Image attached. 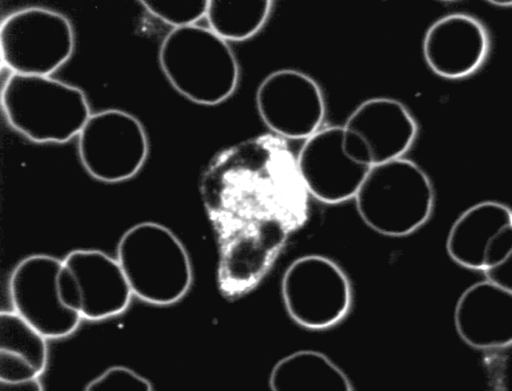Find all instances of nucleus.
I'll return each mask as SVG.
<instances>
[{"instance_id": "nucleus-11", "label": "nucleus", "mask_w": 512, "mask_h": 391, "mask_svg": "<svg viewBox=\"0 0 512 391\" xmlns=\"http://www.w3.org/2000/svg\"><path fill=\"white\" fill-rule=\"evenodd\" d=\"M446 248L460 266L486 271L512 256V213L492 201L477 203L462 213L448 234Z\"/></svg>"}, {"instance_id": "nucleus-10", "label": "nucleus", "mask_w": 512, "mask_h": 391, "mask_svg": "<svg viewBox=\"0 0 512 391\" xmlns=\"http://www.w3.org/2000/svg\"><path fill=\"white\" fill-rule=\"evenodd\" d=\"M61 264L62 260L52 256L32 255L18 263L10 279L14 311L46 338L71 334L82 317L59 299L56 280Z\"/></svg>"}, {"instance_id": "nucleus-4", "label": "nucleus", "mask_w": 512, "mask_h": 391, "mask_svg": "<svg viewBox=\"0 0 512 391\" xmlns=\"http://www.w3.org/2000/svg\"><path fill=\"white\" fill-rule=\"evenodd\" d=\"M354 198L366 225L393 237L420 228L430 217L434 204L427 175L415 163L400 158L371 167Z\"/></svg>"}, {"instance_id": "nucleus-5", "label": "nucleus", "mask_w": 512, "mask_h": 391, "mask_svg": "<svg viewBox=\"0 0 512 391\" xmlns=\"http://www.w3.org/2000/svg\"><path fill=\"white\" fill-rule=\"evenodd\" d=\"M2 102L10 125L36 143H64L78 134L90 116L79 89L46 76L14 73Z\"/></svg>"}, {"instance_id": "nucleus-22", "label": "nucleus", "mask_w": 512, "mask_h": 391, "mask_svg": "<svg viewBox=\"0 0 512 391\" xmlns=\"http://www.w3.org/2000/svg\"><path fill=\"white\" fill-rule=\"evenodd\" d=\"M40 375L24 357L12 351L0 349V381L14 383L28 380Z\"/></svg>"}, {"instance_id": "nucleus-9", "label": "nucleus", "mask_w": 512, "mask_h": 391, "mask_svg": "<svg viewBox=\"0 0 512 391\" xmlns=\"http://www.w3.org/2000/svg\"><path fill=\"white\" fill-rule=\"evenodd\" d=\"M256 103L264 123L284 139H306L318 131L325 114L318 85L294 69L276 70L264 78L258 87Z\"/></svg>"}, {"instance_id": "nucleus-23", "label": "nucleus", "mask_w": 512, "mask_h": 391, "mask_svg": "<svg viewBox=\"0 0 512 391\" xmlns=\"http://www.w3.org/2000/svg\"><path fill=\"white\" fill-rule=\"evenodd\" d=\"M485 272L491 280L492 282L506 288L504 285L508 284V277H512V256L502 263L485 271Z\"/></svg>"}, {"instance_id": "nucleus-18", "label": "nucleus", "mask_w": 512, "mask_h": 391, "mask_svg": "<svg viewBox=\"0 0 512 391\" xmlns=\"http://www.w3.org/2000/svg\"><path fill=\"white\" fill-rule=\"evenodd\" d=\"M269 0L208 1L206 15L211 30L226 40L242 41L256 35L272 9Z\"/></svg>"}, {"instance_id": "nucleus-3", "label": "nucleus", "mask_w": 512, "mask_h": 391, "mask_svg": "<svg viewBox=\"0 0 512 391\" xmlns=\"http://www.w3.org/2000/svg\"><path fill=\"white\" fill-rule=\"evenodd\" d=\"M132 295L166 305L180 299L192 281L190 258L176 235L158 223L145 221L127 229L116 248V258Z\"/></svg>"}, {"instance_id": "nucleus-2", "label": "nucleus", "mask_w": 512, "mask_h": 391, "mask_svg": "<svg viewBox=\"0 0 512 391\" xmlns=\"http://www.w3.org/2000/svg\"><path fill=\"white\" fill-rule=\"evenodd\" d=\"M158 57L170 84L194 103L219 104L237 87L236 57L226 41L212 30L192 25L176 28L164 40Z\"/></svg>"}, {"instance_id": "nucleus-17", "label": "nucleus", "mask_w": 512, "mask_h": 391, "mask_svg": "<svg viewBox=\"0 0 512 391\" xmlns=\"http://www.w3.org/2000/svg\"><path fill=\"white\" fill-rule=\"evenodd\" d=\"M273 391H352L347 375L324 354L301 350L280 360L269 378Z\"/></svg>"}, {"instance_id": "nucleus-20", "label": "nucleus", "mask_w": 512, "mask_h": 391, "mask_svg": "<svg viewBox=\"0 0 512 391\" xmlns=\"http://www.w3.org/2000/svg\"><path fill=\"white\" fill-rule=\"evenodd\" d=\"M142 3L152 14L178 28L192 25L206 15L208 1L144 0Z\"/></svg>"}, {"instance_id": "nucleus-21", "label": "nucleus", "mask_w": 512, "mask_h": 391, "mask_svg": "<svg viewBox=\"0 0 512 391\" xmlns=\"http://www.w3.org/2000/svg\"><path fill=\"white\" fill-rule=\"evenodd\" d=\"M88 391H150L152 386L145 378L122 366L105 370L86 386Z\"/></svg>"}, {"instance_id": "nucleus-16", "label": "nucleus", "mask_w": 512, "mask_h": 391, "mask_svg": "<svg viewBox=\"0 0 512 391\" xmlns=\"http://www.w3.org/2000/svg\"><path fill=\"white\" fill-rule=\"evenodd\" d=\"M218 245V283L222 295L228 300L238 299L254 289L278 256L256 232L246 229Z\"/></svg>"}, {"instance_id": "nucleus-6", "label": "nucleus", "mask_w": 512, "mask_h": 391, "mask_svg": "<svg viewBox=\"0 0 512 391\" xmlns=\"http://www.w3.org/2000/svg\"><path fill=\"white\" fill-rule=\"evenodd\" d=\"M282 296L293 321L310 330H322L342 321L352 304L350 281L330 259L310 255L298 259L285 275Z\"/></svg>"}, {"instance_id": "nucleus-12", "label": "nucleus", "mask_w": 512, "mask_h": 391, "mask_svg": "<svg viewBox=\"0 0 512 391\" xmlns=\"http://www.w3.org/2000/svg\"><path fill=\"white\" fill-rule=\"evenodd\" d=\"M342 135V127L316 131L306 139L296 159L308 193L328 204L354 197L371 168L356 163L346 155Z\"/></svg>"}, {"instance_id": "nucleus-15", "label": "nucleus", "mask_w": 512, "mask_h": 391, "mask_svg": "<svg viewBox=\"0 0 512 391\" xmlns=\"http://www.w3.org/2000/svg\"><path fill=\"white\" fill-rule=\"evenodd\" d=\"M342 127L364 143L372 166L400 158L412 145L418 132L416 123L406 107L387 98L363 102Z\"/></svg>"}, {"instance_id": "nucleus-7", "label": "nucleus", "mask_w": 512, "mask_h": 391, "mask_svg": "<svg viewBox=\"0 0 512 391\" xmlns=\"http://www.w3.org/2000/svg\"><path fill=\"white\" fill-rule=\"evenodd\" d=\"M81 163L96 179L114 183L135 176L148 156L149 143L140 120L130 114L108 109L90 116L78 134Z\"/></svg>"}, {"instance_id": "nucleus-14", "label": "nucleus", "mask_w": 512, "mask_h": 391, "mask_svg": "<svg viewBox=\"0 0 512 391\" xmlns=\"http://www.w3.org/2000/svg\"><path fill=\"white\" fill-rule=\"evenodd\" d=\"M62 266L70 274L80 292L82 317L97 320L121 313L132 292L117 260L94 249L69 252Z\"/></svg>"}, {"instance_id": "nucleus-8", "label": "nucleus", "mask_w": 512, "mask_h": 391, "mask_svg": "<svg viewBox=\"0 0 512 391\" xmlns=\"http://www.w3.org/2000/svg\"><path fill=\"white\" fill-rule=\"evenodd\" d=\"M2 57L15 73L46 76L62 65L74 48V35L62 15L43 8L16 12L3 22Z\"/></svg>"}, {"instance_id": "nucleus-19", "label": "nucleus", "mask_w": 512, "mask_h": 391, "mask_svg": "<svg viewBox=\"0 0 512 391\" xmlns=\"http://www.w3.org/2000/svg\"><path fill=\"white\" fill-rule=\"evenodd\" d=\"M0 349L26 358L40 374L46 368V337L16 311L0 312Z\"/></svg>"}, {"instance_id": "nucleus-13", "label": "nucleus", "mask_w": 512, "mask_h": 391, "mask_svg": "<svg viewBox=\"0 0 512 391\" xmlns=\"http://www.w3.org/2000/svg\"><path fill=\"white\" fill-rule=\"evenodd\" d=\"M489 41L475 18L452 14L436 21L427 31L423 52L432 70L440 77L458 79L476 71L488 54Z\"/></svg>"}, {"instance_id": "nucleus-1", "label": "nucleus", "mask_w": 512, "mask_h": 391, "mask_svg": "<svg viewBox=\"0 0 512 391\" xmlns=\"http://www.w3.org/2000/svg\"><path fill=\"white\" fill-rule=\"evenodd\" d=\"M208 213L240 224L268 214L306 216L308 193L286 140L266 134L216 154L203 171Z\"/></svg>"}]
</instances>
